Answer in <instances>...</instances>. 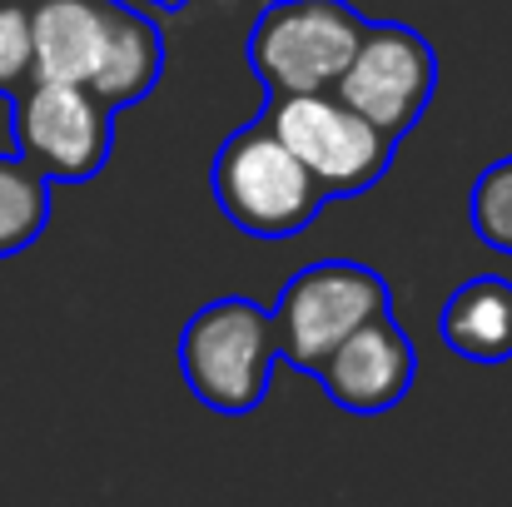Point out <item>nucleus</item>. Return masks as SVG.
<instances>
[{
  "instance_id": "nucleus-1",
  "label": "nucleus",
  "mask_w": 512,
  "mask_h": 507,
  "mask_svg": "<svg viewBox=\"0 0 512 507\" xmlns=\"http://www.w3.org/2000/svg\"><path fill=\"white\" fill-rule=\"evenodd\" d=\"M35 80L80 85L110 115L165 80V30L130 0H30Z\"/></svg>"
},
{
  "instance_id": "nucleus-2",
  "label": "nucleus",
  "mask_w": 512,
  "mask_h": 507,
  "mask_svg": "<svg viewBox=\"0 0 512 507\" xmlns=\"http://www.w3.org/2000/svg\"><path fill=\"white\" fill-rule=\"evenodd\" d=\"M179 378L184 388L224 418L254 413L279 368V338H274V314L269 304L249 294H224L209 299L204 309L189 314L179 329Z\"/></svg>"
},
{
  "instance_id": "nucleus-3",
  "label": "nucleus",
  "mask_w": 512,
  "mask_h": 507,
  "mask_svg": "<svg viewBox=\"0 0 512 507\" xmlns=\"http://www.w3.org/2000/svg\"><path fill=\"white\" fill-rule=\"evenodd\" d=\"M209 189L219 214L264 244L304 234L334 204L264 120H249L214 150Z\"/></svg>"
},
{
  "instance_id": "nucleus-4",
  "label": "nucleus",
  "mask_w": 512,
  "mask_h": 507,
  "mask_svg": "<svg viewBox=\"0 0 512 507\" xmlns=\"http://www.w3.org/2000/svg\"><path fill=\"white\" fill-rule=\"evenodd\" d=\"M368 30V15L348 0H269L244 40L249 70L264 100L339 90L343 70Z\"/></svg>"
},
{
  "instance_id": "nucleus-5",
  "label": "nucleus",
  "mask_w": 512,
  "mask_h": 507,
  "mask_svg": "<svg viewBox=\"0 0 512 507\" xmlns=\"http://www.w3.org/2000/svg\"><path fill=\"white\" fill-rule=\"evenodd\" d=\"M274 338L279 363L299 373H319V363L363 324L393 314V289L378 269L358 259H319L304 264L274 299Z\"/></svg>"
},
{
  "instance_id": "nucleus-6",
  "label": "nucleus",
  "mask_w": 512,
  "mask_h": 507,
  "mask_svg": "<svg viewBox=\"0 0 512 507\" xmlns=\"http://www.w3.org/2000/svg\"><path fill=\"white\" fill-rule=\"evenodd\" d=\"M259 120L284 140V150L314 174V184L329 199H353V194L373 189L398 155V140L383 135L378 125H368L334 90L264 100Z\"/></svg>"
},
{
  "instance_id": "nucleus-7",
  "label": "nucleus",
  "mask_w": 512,
  "mask_h": 507,
  "mask_svg": "<svg viewBox=\"0 0 512 507\" xmlns=\"http://www.w3.org/2000/svg\"><path fill=\"white\" fill-rule=\"evenodd\" d=\"M15 155L50 184H85L115 155V115L80 85L30 80L10 100Z\"/></svg>"
},
{
  "instance_id": "nucleus-8",
  "label": "nucleus",
  "mask_w": 512,
  "mask_h": 507,
  "mask_svg": "<svg viewBox=\"0 0 512 507\" xmlns=\"http://www.w3.org/2000/svg\"><path fill=\"white\" fill-rule=\"evenodd\" d=\"M334 95L383 135L403 140L438 95V50L403 20H368Z\"/></svg>"
},
{
  "instance_id": "nucleus-9",
  "label": "nucleus",
  "mask_w": 512,
  "mask_h": 507,
  "mask_svg": "<svg viewBox=\"0 0 512 507\" xmlns=\"http://www.w3.org/2000/svg\"><path fill=\"white\" fill-rule=\"evenodd\" d=\"M314 378L324 383L329 403L343 413H358V418L393 413L418 378V348L393 314H383V319H373L358 334L343 338L319 363Z\"/></svg>"
},
{
  "instance_id": "nucleus-10",
  "label": "nucleus",
  "mask_w": 512,
  "mask_h": 507,
  "mask_svg": "<svg viewBox=\"0 0 512 507\" xmlns=\"http://www.w3.org/2000/svg\"><path fill=\"white\" fill-rule=\"evenodd\" d=\"M438 334L448 353L468 363H508L512 358V279L478 274L458 284L438 314Z\"/></svg>"
},
{
  "instance_id": "nucleus-11",
  "label": "nucleus",
  "mask_w": 512,
  "mask_h": 507,
  "mask_svg": "<svg viewBox=\"0 0 512 507\" xmlns=\"http://www.w3.org/2000/svg\"><path fill=\"white\" fill-rule=\"evenodd\" d=\"M50 229V179L20 155H0V259L25 254Z\"/></svg>"
},
{
  "instance_id": "nucleus-12",
  "label": "nucleus",
  "mask_w": 512,
  "mask_h": 507,
  "mask_svg": "<svg viewBox=\"0 0 512 507\" xmlns=\"http://www.w3.org/2000/svg\"><path fill=\"white\" fill-rule=\"evenodd\" d=\"M473 229L493 254H512V160H498L478 174L473 199H468Z\"/></svg>"
},
{
  "instance_id": "nucleus-13",
  "label": "nucleus",
  "mask_w": 512,
  "mask_h": 507,
  "mask_svg": "<svg viewBox=\"0 0 512 507\" xmlns=\"http://www.w3.org/2000/svg\"><path fill=\"white\" fill-rule=\"evenodd\" d=\"M35 80L30 0H0V100H15Z\"/></svg>"
},
{
  "instance_id": "nucleus-14",
  "label": "nucleus",
  "mask_w": 512,
  "mask_h": 507,
  "mask_svg": "<svg viewBox=\"0 0 512 507\" xmlns=\"http://www.w3.org/2000/svg\"><path fill=\"white\" fill-rule=\"evenodd\" d=\"M135 5H145V10H165V15H174V10H184L189 0H135Z\"/></svg>"
},
{
  "instance_id": "nucleus-15",
  "label": "nucleus",
  "mask_w": 512,
  "mask_h": 507,
  "mask_svg": "<svg viewBox=\"0 0 512 507\" xmlns=\"http://www.w3.org/2000/svg\"><path fill=\"white\" fill-rule=\"evenodd\" d=\"M508 160H512V155H508Z\"/></svg>"
}]
</instances>
